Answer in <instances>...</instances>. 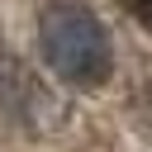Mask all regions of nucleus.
I'll list each match as a JSON object with an SVG mask.
<instances>
[{"label": "nucleus", "instance_id": "2", "mask_svg": "<svg viewBox=\"0 0 152 152\" xmlns=\"http://www.w3.org/2000/svg\"><path fill=\"white\" fill-rule=\"evenodd\" d=\"M124 10H128L142 28H152V0H124Z\"/></svg>", "mask_w": 152, "mask_h": 152}, {"label": "nucleus", "instance_id": "1", "mask_svg": "<svg viewBox=\"0 0 152 152\" xmlns=\"http://www.w3.org/2000/svg\"><path fill=\"white\" fill-rule=\"evenodd\" d=\"M38 48L48 57V66L71 81V86H104L109 81V66H114V52H109V38L100 28V19L86 10V5H52L43 10L38 19Z\"/></svg>", "mask_w": 152, "mask_h": 152}]
</instances>
